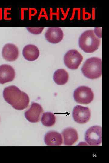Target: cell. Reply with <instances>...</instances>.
<instances>
[{
  "label": "cell",
  "instance_id": "cell-1",
  "mask_svg": "<svg viewBox=\"0 0 109 163\" xmlns=\"http://www.w3.org/2000/svg\"><path fill=\"white\" fill-rule=\"evenodd\" d=\"M3 97L14 109L19 110L26 108L30 101L28 94L15 85L5 88L3 91Z\"/></svg>",
  "mask_w": 109,
  "mask_h": 163
},
{
  "label": "cell",
  "instance_id": "cell-2",
  "mask_svg": "<svg viewBox=\"0 0 109 163\" xmlns=\"http://www.w3.org/2000/svg\"><path fill=\"white\" fill-rule=\"evenodd\" d=\"M100 43V39L92 30L84 32L79 39V47L86 53H92L95 51L98 48Z\"/></svg>",
  "mask_w": 109,
  "mask_h": 163
},
{
  "label": "cell",
  "instance_id": "cell-3",
  "mask_svg": "<svg viewBox=\"0 0 109 163\" xmlns=\"http://www.w3.org/2000/svg\"><path fill=\"white\" fill-rule=\"evenodd\" d=\"M81 71L84 75L91 79H97L102 75V61L101 59L92 57L87 59Z\"/></svg>",
  "mask_w": 109,
  "mask_h": 163
},
{
  "label": "cell",
  "instance_id": "cell-4",
  "mask_svg": "<svg viewBox=\"0 0 109 163\" xmlns=\"http://www.w3.org/2000/svg\"><path fill=\"white\" fill-rule=\"evenodd\" d=\"M73 97L76 102L80 104H87L93 101L94 94L91 89L86 86H81L74 91Z\"/></svg>",
  "mask_w": 109,
  "mask_h": 163
},
{
  "label": "cell",
  "instance_id": "cell-5",
  "mask_svg": "<svg viewBox=\"0 0 109 163\" xmlns=\"http://www.w3.org/2000/svg\"><path fill=\"white\" fill-rule=\"evenodd\" d=\"M86 142L90 145L98 146L102 142V128L98 126H93L88 129L85 134Z\"/></svg>",
  "mask_w": 109,
  "mask_h": 163
},
{
  "label": "cell",
  "instance_id": "cell-6",
  "mask_svg": "<svg viewBox=\"0 0 109 163\" xmlns=\"http://www.w3.org/2000/svg\"><path fill=\"white\" fill-rule=\"evenodd\" d=\"M83 59L82 56L77 50L72 49L65 55L64 60L65 65L71 69H76L79 67Z\"/></svg>",
  "mask_w": 109,
  "mask_h": 163
},
{
  "label": "cell",
  "instance_id": "cell-7",
  "mask_svg": "<svg viewBox=\"0 0 109 163\" xmlns=\"http://www.w3.org/2000/svg\"><path fill=\"white\" fill-rule=\"evenodd\" d=\"M91 111L87 107L77 105L73 108L72 116L74 121L80 124L89 121L91 117Z\"/></svg>",
  "mask_w": 109,
  "mask_h": 163
},
{
  "label": "cell",
  "instance_id": "cell-8",
  "mask_svg": "<svg viewBox=\"0 0 109 163\" xmlns=\"http://www.w3.org/2000/svg\"><path fill=\"white\" fill-rule=\"evenodd\" d=\"M43 112V110L39 104L33 102L30 108L25 113V116L26 119L31 123L39 122Z\"/></svg>",
  "mask_w": 109,
  "mask_h": 163
},
{
  "label": "cell",
  "instance_id": "cell-9",
  "mask_svg": "<svg viewBox=\"0 0 109 163\" xmlns=\"http://www.w3.org/2000/svg\"><path fill=\"white\" fill-rule=\"evenodd\" d=\"M15 73L14 68L10 65L3 64L0 66V84H3L12 81Z\"/></svg>",
  "mask_w": 109,
  "mask_h": 163
},
{
  "label": "cell",
  "instance_id": "cell-10",
  "mask_svg": "<svg viewBox=\"0 0 109 163\" xmlns=\"http://www.w3.org/2000/svg\"><path fill=\"white\" fill-rule=\"evenodd\" d=\"M19 54L18 49L13 44H6L2 50V55L4 59L9 62L15 60L18 57Z\"/></svg>",
  "mask_w": 109,
  "mask_h": 163
},
{
  "label": "cell",
  "instance_id": "cell-11",
  "mask_svg": "<svg viewBox=\"0 0 109 163\" xmlns=\"http://www.w3.org/2000/svg\"><path fill=\"white\" fill-rule=\"evenodd\" d=\"M63 36L62 30L58 27H49L45 34L46 40L52 43H57L60 42L62 40Z\"/></svg>",
  "mask_w": 109,
  "mask_h": 163
},
{
  "label": "cell",
  "instance_id": "cell-12",
  "mask_svg": "<svg viewBox=\"0 0 109 163\" xmlns=\"http://www.w3.org/2000/svg\"><path fill=\"white\" fill-rule=\"evenodd\" d=\"M44 141L47 145L59 146L63 143V139L60 133L51 131L48 132L45 135Z\"/></svg>",
  "mask_w": 109,
  "mask_h": 163
},
{
  "label": "cell",
  "instance_id": "cell-13",
  "mask_svg": "<svg viewBox=\"0 0 109 163\" xmlns=\"http://www.w3.org/2000/svg\"><path fill=\"white\" fill-rule=\"evenodd\" d=\"M65 145L70 146L74 144L78 139L77 131L72 128H68L62 132Z\"/></svg>",
  "mask_w": 109,
  "mask_h": 163
},
{
  "label": "cell",
  "instance_id": "cell-14",
  "mask_svg": "<svg viewBox=\"0 0 109 163\" xmlns=\"http://www.w3.org/2000/svg\"><path fill=\"white\" fill-rule=\"evenodd\" d=\"M39 51L38 47L32 44H28L23 48L22 54L27 60L34 61L36 60L39 55Z\"/></svg>",
  "mask_w": 109,
  "mask_h": 163
},
{
  "label": "cell",
  "instance_id": "cell-15",
  "mask_svg": "<svg viewBox=\"0 0 109 163\" xmlns=\"http://www.w3.org/2000/svg\"><path fill=\"white\" fill-rule=\"evenodd\" d=\"M53 80L58 85H64L66 84L68 80L69 75L64 69H59L54 73Z\"/></svg>",
  "mask_w": 109,
  "mask_h": 163
},
{
  "label": "cell",
  "instance_id": "cell-16",
  "mask_svg": "<svg viewBox=\"0 0 109 163\" xmlns=\"http://www.w3.org/2000/svg\"><path fill=\"white\" fill-rule=\"evenodd\" d=\"M56 121V116L53 113L50 112L44 113L41 119L42 124L46 127L52 126L55 124Z\"/></svg>",
  "mask_w": 109,
  "mask_h": 163
},
{
  "label": "cell",
  "instance_id": "cell-17",
  "mask_svg": "<svg viewBox=\"0 0 109 163\" xmlns=\"http://www.w3.org/2000/svg\"><path fill=\"white\" fill-rule=\"evenodd\" d=\"M26 28L30 33L37 34L41 33L44 27H26Z\"/></svg>",
  "mask_w": 109,
  "mask_h": 163
}]
</instances>
